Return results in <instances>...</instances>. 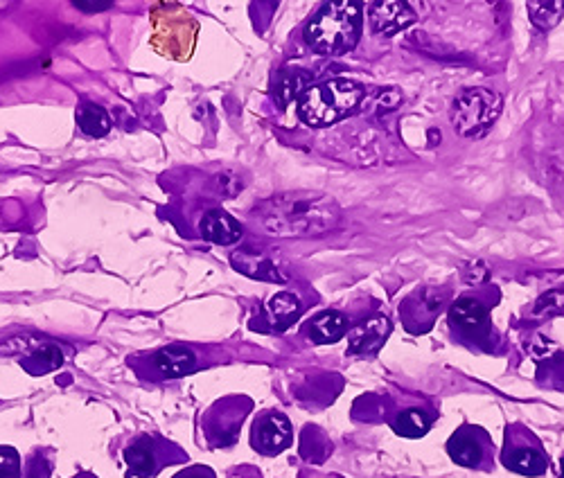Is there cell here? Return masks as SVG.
Here are the masks:
<instances>
[{
    "label": "cell",
    "instance_id": "14",
    "mask_svg": "<svg viewBox=\"0 0 564 478\" xmlns=\"http://www.w3.org/2000/svg\"><path fill=\"white\" fill-rule=\"evenodd\" d=\"M393 325L386 316H370L366 321L350 327L348 354H373L382 348L391 336Z\"/></svg>",
    "mask_w": 564,
    "mask_h": 478
},
{
    "label": "cell",
    "instance_id": "15",
    "mask_svg": "<svg viewBox=\"0 0 564 478\" xmlns=\"http://www.w3.org/2000/svg\"><path fill=\"white\" fill-rule=\"evenodd\" d=\"M64 361H66L64 350H61L57 343L37 339V343H34L32 348L19 359V364L28 375L39 377V375H46V373H52V370H57L61 364H64Z\"/></svg>",
    "mask_w": 564,
    "mask_h": 478
},
{
    "label": "cell",
    "instance_id": "2",
    "mask_svg": "<svg viewBox=\"0 0 564 478\" xmlns=\"http://www.w3.org/2000/svg\"><path fill=\"white\" fill-rule=\"evenodd\" d=\"M361 3H325L305 28V41L319 55H346L361 37Z\"/></svg>",
    "mask_w": 564,
    "mask_h": 478
},
{
    "label": "cell",
    "instance_id": "5",
    "mask_svg": "<svg viewBox=\"0 0 564 478\" xmlns=\"http://www.w3.org/2000/svg\"><path fill=\"white\" fill-rule=\"evenodd\" d=\"M152 46L158 55L176 61L190 59L197 43L199 23L179 3H156L152 10Z\"/></svg>",
    "mask_w": 564,
    "mask_h": 478
},
{
    "label": "cell",
    "instance_id": "1",
    "mask_svg": "<svg viewBox=\"0 0 564 478\" xmlns=\"http://www.w3.org/2000/svg\"><path fill=\"white\" fill-rule=\"evenodd\" d=\"M251 219L273 237H310L337 228L341 208L328 194L296 190L260 201Z\"/></svg>",
    "mask_w": 564,
    "mask_h": 478
},
{
    "label": "cell",
    "instance_id": "13",
    "mask_svg": "<svg viewBox=\"0 0 564 478\" xmlns=\"http://www.w3.org/2000/svg\"><path fill=\"white\" fill-rule=\"evenodd\" d=\"M370 25L377 34L384 37H393L402 30H407L409 25L416 23V12L411 10L409 3L402 0H384V3H370Z\"/></svg>",
    "mask_w": 564,
    "mask_h": 478
},
{
    "label": "cell",
    "instance_id": "9",
    "mask_svg": "<svg viewBox=\"0 0 564 478\" xmlns=\"http://www.w3.org/2000/svg\"><path fill=\"white\" fill-rule=\"evenodd\" d=\"M501 463L506 469L519 476H542L549 469V456L542 449L540 440H537L531 431H526L519 424L506 429V445L501 451Z\"/></svg>",
    "mask_w": 564,
    "mask_h": 478
},
{
    "label": "cell",
    "instance_id": "7",
    "mask_svg": "<svg viewBox=\"0 0 564 478\" xmlns=\"http://www.w3.org/2000/svg\"><path fill=\"white\" fill-rule=\"evenodd\" d=\"M122 458H125L129 474L138 478H154L167 465L188 463V454L179 445L163 436H156V433H138L131 438L127 447L122 449Z\"/></svg>",
    "mask_w": 564,
    "mask_h": 478
},
{
    "label": "cell",
    "instance_id": "31",
    "mask_svg": "<svg viewBox=\"0 0 564 478\" xmlns=\"http://www.w3.org/2000/svg\"><path fill=\"white\" fill-rule=\"evenodd\" d=\"M560 476L564 478V454H562V458H560Z\"/></svg>",
    "mask_w": 564,
    "mask_h": 478
},
{
    "label": "cell",
    "instance_id": "27",
    "mask_svg": "<svg viewBox=\"0 0 564 478\" xmlns=\"http://www.w3.org/2000/svg\"><path fill=\"white\" fill-rule=\"evenodd\" d=\"M172 478H217L215 469L208 465H190L176 472Z\"/></svg>",
    "mask_w": 564,
    "mask_h": 478
},
{
    "label": "cell",
    "instance_id": "17",
    "mask_svg": "<svg viewBox=\"0 0 564 478\" xmlns=\"http://www.w3.org/2000/svg\"><path fill=\"white\" fill-rule=\"evenodd\" d=\"M436 420V413L425 409V406H404V409H398L393 413L391 418V427L393 431L398 433L402 438H422L427 436L431 424Z\"/></svg>",
    "mask_w": 564,
    "mask_h": 478
},
{
    "label": "cell",
    "instance_id": "24",
    "mask_svg": "<svg viewBox=\"0 0 564 478\" xmlns=\"http://www.w3.org/2000/svg\"><path fill=\"white\" fill-rule=\"evenodd\" d=\"M0 478H23V463L14 447L0 445Z\"/></svg>",
    "mask_w": 564,
    "mask_h": 478
},
{
    "label": "cell",
    "instance_id": "29",
    "mask_svg": "<svg viewBox=\"0 0 564 478\" xmlns=\"http://www.w3.org/2000/svg\"><path fill=\"white\" fill-rule=\"evenodd\" d=\"M77 10H84V12H102V10H109L111 3H95V5H86V3H75Z\"/></svg>",
    "mask_w": 564,
    "mask_h": 478
},
{
    "label": "cell",
    "instance_id": "26",
    "mask_svg": "<svg viewBox=\"0 0 564 478\" xmlns=\"http://www.w3.org/2000/svg\"><path fill=\"white\" fill-rule=\"evenodd\" d=\"M463 278H465V282H470V285H481V282L488 278L486 264H483L481 260H474L470 264H465Z\"/></svg>",
    "mask_w": 564,
    "mask_h": 478
},
{
    "label": "cell",
    "instance_id": "22",
    "mask_svg": "<svg viewBox=\"0 0 564 478\" xmlns=\"http://www.w3.org/2000/svg\"><path fill=\"white\" fill-rule=\"evenodd\" d=\"M526 10L535 28L553 30L564 16V0H531Z\"/></svg>",
    "mask_w": 564,
    "mask_h": 478
},
{
    "label": "cell",
    "instance_id": "12",
    "mask_svg": "<svg viewBox=\"0 0 564 478\" xmlns=\"http://www.w3.org/2000/svg\"><path fill=\"white\" fill-rule=\"evenodd\" d=\"M233 267L249 276L253 280H267V282H285V276L280 273V264L271 249H253V246H244V249L235 251L231 255Z\"/></svg>",
    "mask_w": 564,
    "mask_h": 478
},
{
    "label": "cell",
    "instance_id": "11",
    "mask_svg": "<svg viewBox=\"0 0 564 478\" xmlns=\"http://www.w3.org/2000/svg\"><path fill=\"white\" fill-rule=\"evenodd\" d=\"M294 442V427L285 413L262 411L251 427V447L262 456H278Z\"/></svg>",
    "mask_w": 564,
    "mask_h": 478
},
{
    "label": "cell",
    "instance_id": "10",
    "mask_svg": "<svg viewBox=\"0 0 564 478\" xmlns=\"http://www.w3.org/2000/svg\"><path fill=\"white\" fill-rule=\"evenodd\" d=\"M447 454L458 467L465 469H490L492 442L481 427L463 424L447 440Z\"/></svg>",
    "mask_w": 564,
    "mask_h": 478
},
{
    "label": "cell",
    "instance_id": "3",
    "mask_svg": "<svg viewBox=\"0 0 564 478\" xmlns=\"http://www.w3.org/2000/svg\"><path fill=\"white\" fill-rule=\"evenodd\" d=\"M364 100V86L352 79H328L310 86L298 100V115L310 127H330L348 118Z\"/></svg>",
    "mask_w": 564,
    "mask_h": 478
},
{
    "label": "cell",
    "instance_id": "8",
    "mask_svg": "<svg viewBox=\"0 0 564 478\" xmlns=\"http://www.w3.org/2000/svg\"><path fill=\"white\" fill-rule=\"evenodd\" d=\"M251 411L253 402L246 395H228L217 400L201 418V431H204L206 445L210 449L233 447Z\"/></svg>",
    "mask_w": 564,
    "mask_h": 478
},
{
    "label": "cell",
    "instance_id": "16",
    "mask_svg": "<svg viewBox=\"0 0 564 478\" xmlns=\"http://www.w3.org/2000/svg\"><path fill=\"white\" fill-rule=\"evenodd\" d=\"M199 233L204 239L219 246L235 244L242 237V226L240 221H235L228 212L224 210H210L199 221Z\"/></svg>",
    "mask_w": 564,
    "mask_h": 478
},
{
    "label": "cell",
    "instance_id": "19",
    "mask_svg": "<svg viewBox=\"0 0 564 478\" xmlns=\"http://www.w3.org/2000/svg\"><path fill=\"white\" fill-rule=\"evenodd\" d=\"M301 300L298 296L289 294V291H280V294L273 296L267 307H264V318H267L269 330L282 332L292 325L298 316H301Z\"/></svg>",
    "mask_w": 564,
    "mask_h": 478
},
{
    "label": "cell",
    "instance_id": "21",
    "mask_svg": "<svg viewBox=\"0 0 564 478\" xmlns=\"http://www.w3.org/2000/svg\"><path fill=\"white\" fill-rule=\"evenodd\" d=\"M77 125L91 138H102L111 131V118L109 113L98 104L84 102L77 106Z\"/></svg>",
    "mask_w": 564,
    "mask_h": 478
},
{
    "label": "cell",
    "instance_id": "18",
    "mask_svg": "<svg viewBox=\"0 0 564 478\" xmlns=\"http://www.w3.org/2000/svg\"><path fill=\"white\" fill-rule=\"evenodd\" d=\"M350 332V318L341 312H321L319 316H314L307 327V334L310 339L319 345L337 343Z\"/></svg>",
    "mask_w": 564,
    "mask_h": 478
},
{
    "label": "cell",
    "instance_id": "30",
    "mask_svg": "<svg viewBox=\"0 0 564 478\" xmlns=\"http://www.w3.org/2000/svg\"><path fill=\"white\" fill-rule=\"evenodd\" d=\"M73 478H98V476L91 474V472H82V474H77V476H73Z\"/></svg>",
    "mask_w": 564,
    "mask_h": 478
},
{
    "label": "cell",
    "instance_id": "6",
    "mask_svg": "<svg viewBox=\"0 0 564 478\" xmlns=\"http://www.w3.org/2000/svg\"><path fill=\"white\" fill-rule=\"evenodd\" d=\"M501 113V97L490 88H465L452 102V125L458 136L481 138L488 134Z\"/></svg>",
    "mask_w": 564,
    "mask_h": 478
},
{
    "label": "cell",
    "instance_id": "23",
    "mask_svg": "<svg viewBox=\"0 0 564 478\" xmlns=\"http://www.w3.org/2000/svg\"><path fill=\"white\" fill-rule=\"evenodd\" d=\"M533 314L535 316H562L564 314V289L546 291L544 296L537 298Z\"/></svg>",
    "mask_w": 564,
    "mask_h": 478
},
{
    "label": "cell",
    "instance_id": "4",
    "mask_svg": "<svg viewBox=\"0 0 564 478\" xmlns=\"http://www.w3.org/2000/svg\"><path fill=\"white\" fill-rule=\"evenodd\" d=\"M210 366L204 354L195 345L172 343L152 352H140L129 357V368L145 379V382H167V379H181L185 375L199 373L201 368Z\"/></svg>",
    "mask_w": 564,
    "mask_h": 478
},
{
    "label": "cell",
    "instance_id": "20",
    "mask_svg": "<svg viewBox=\"0 0 564 478\" xmlns=\"http://www.w3.org/2000/svg\"><path fill=\"white\" fill-rule=\"evenodd\" d=\"M449 318L452 323L467 332H477L488 321V309L483 307L477 298H458L449 309Z\"/></svg>",
    "mask_w": 564,
    "mask_h": 478
},
{
    "label": "cell",
    "instance_id": "25",
    "mask_svg": "<svg viewBox=\"0 0 564 478\" xmlns=\"http://www.w3.org/2000/svg\"><path fill=\"white\" fill-rule=\"evenodd\" d=\"M307 84H310V77L303 75V73H298V70H294V73H289V75L282 77L278 91L282 93V100L289 102V100H294L298 93L305 95L307 88H310Z\"/></svg>",
    "mask_w": 564,
    "mask_h": 478
},
{
    "label": "cell",
    "instance_id": "28",
    "mask_svg": "<svg viewBox=\"0 0 564 478\" xmlns=\"http://www.w3.org/2000/svg\"><path fill=\"white\" fill-rule=\"evenodd\" d=\"M226 478H264L262 472L258 467H253V465H240V467H235L228 472Z\"/></svg>",
    "mask_w": 564,
    "mask_h": 478
}]
</instances>
